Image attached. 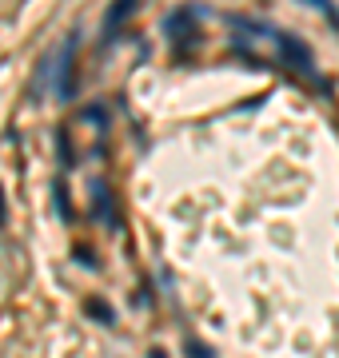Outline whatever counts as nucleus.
<instances>
[{
  "mask_svg": "<svg viewBox=\"0 0 339 358\" xmlns=\"http://www.w3.org/2000/svg\"><path fill=\"white\" fill-rule=\"evenodd\" d=\"M72 68H76V32L56 52V96L60 100H72Z\"/></svg>",
  "mask_w": 339,
  "mask_h": 358,
  "instance_id": "2",
  "label": "nucleus"
},
{
  "mask_svg": "<svg viewBox=\"0 0 339 358\" xmlns=\"http://www.w3.org/2000/svg\"><path fill=\"white\" fill-rule=\"evenodd\" d=\"M88 307L96 310V319H100V322H112V315H108V307H104V303H100V299H92Z\"/></svg>",
  "mask_w": 339,
  "mask_h": 358,
  "instance_id": "5",
  "label": "nucleus"
},
{
  "mask_svg": "<svg viewBox=\"0 0 339 358\" xmlns=\"http://www.w3.org/2000/svg\"><path fill=\"white\" fill-rule=\"evenodd\" d=\"M0 223H4V192H0Z\"/></svg>",
  "mask_w": 339,
  "mask_h": 358,
  "instance_id": "6",
  "label": "nucleus"
},
{
  "mask_svg": "<svg viewBox=\"0 0 339 358\" xmlns=\"http://www.w3.org/2000/svg\"><path fill=\"white\" fill-rule=\"evenodd\" d=\"M303 4H312L315 13H324L327 20H331V28L339 32V8H335V0H303Z\"/></svg>",
  "mask_w": 339,
  "mask_h": 358,
  "instance_id": "4",
  "label": "nucleus"
},
{
  "mask_svg": "<svg viewBox=\"0 0 339 358\" xmlns=\"http://www.w3.org/2000/svg\"><path fill=\"white\" fill-rule=\"evenodd\" d=\"M92 203H96V211H100V223H104V227H116L120 223V211H116V203H112L108 183H92Z\"/></svg>",
  "mask_w": 339,
  "mask_h": 358,
  "instance_id": "3",
  "label": "nucleus"
},
{
  "mask_svg": "<svg viewBox=\"0 0 339 358\" xmlns=\"http://www.w3.org/2000/svg\"><path fill=\"white\" fill-rule=\"evenodd\" d=\"M256 32H260L263 40H272L275 44V52H279V60L284 64H291L296 72H303V76H312L319 88L327 92V80L319 76V68H315V56H312V48L303 44V40H296V36H287V32H279V28H268V24H256Z\"/></svg>",
  "mask_w": 339,
  "mask_h": 358,
  "instance_id": "1",
  "label": "nucleus"
}]
</instances>
